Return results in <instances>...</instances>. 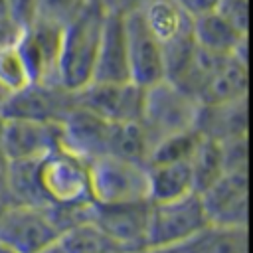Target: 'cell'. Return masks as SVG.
<instances>
[{
  "label": "cell",
  "instance_id": "cell-3",
  "mask_svg": "<svg viewBox=\"0 0 253 253\" xmlns=\"http://www.w3.org/2000/svg\"><path fill=\"white\" fill-rule=\"evenodd\" d=\"M200 101L180 85L160 79L144 87L140 123L150 142L186 128H194Z\"/></svg>",
  "mask_w": 253,
  "mask_h": 253
},
{
  "label": "cell",
  "instance_id": "cell-19",
  "mask_svg": "<svg viewBox=\"0 0 253 253\" xmlns=\"http://www.w3.org/2000/svg\"><path fill=\"white\" fill-rule=\"evenodd\" d=\"M239 97H247V61L227 55L204 83L198 101L221 103Z\"/></svg>",
  "mask_w": 253,
  "mask_h": 253
},
{
  "label": "cell",
  "instance_id": "cell-1",
  "mask_svg": "<svg viewBox=\"0 0 253 253\" xmlns=\"http://www.w3.org/2000/svg\"><path fill=\"white\" fill-rule=\"evenodd\" d=\"M103 18V6L93 0L77 18L63 26L57 61V83L69 91H79L93 81Z\"/></svg>",
  "mask_w": 253,
  "mask_h": 253
},
{
  "label": "cell",
  "instance_id": "cell-23",
  "mask_svg": "<svg viewBox=\"0 0 253 253\" xmlns=\"http://www.w3.org/2000/svg\"><path fill=\"white\" fill-rule=\"evenodd\" d=\"M8 200L10 204H28V206H42V208L47 206L38 182V158L10 160Z\"/></svg>",
  "mask_w": 253,
  "mask_h": 253
},
{
  "label": "cell",
  "instance_id": "cell-10",
  "mask_svg": "<svg viewBox=\"0 0 253 253\" xmlns=\"http://www.w3.org/2000/svg\"><path fill=\"white\" fill-rule=\"evenodd\" d=\"M126 57L130 81L148 87L164 79V45L144 24L140 12L125 14Z\"/></svg>",
  "mask_w": 253,
  "mask_h": 253
},
{
  "label": "cell",
  "instance_id": "cell-28",
  "mask_svg": "<svg viewBox=\"0 0 253 253\" xmlns=\"http://www.w3.org/2000/svg\"><path fill=\"white\" fill-rule=\"evenodd\" d=\"M91 2L93 0H40L38 2V18L63 28L73 18H77Z\"/></svg>",
  "mask_w": 253,
  "mask_h": 253
},
{
  "label": "cell",
  "instance_id": "cell-16",
  "mask_svg": "<svg viewBox=\"0 0 253 253\" xmlns=\"http://www.w3.org/2000/svg\"><path fill=\"white\" fill-rule=\"evenodd\" d=\"M192 38L206 51L235 55L247 61V32L239 30L217 10L192 18Z\"/></svg>",
  "mask_w": 253,
  "mask_h": 253
},
{
  "label": "cell",
  "instance_id": "cell-27",
  "mask_svg": "<svg viewBox=\"0 0 253 253\" xmlns=\"http://www.w3.org/2000/svg\"><path fill=\"white\" fill-rule=\"evenodd\" d=\"M28 83H32V77L16 42L0 47V85L10 95L24 89Z\"/></svg>",
  "mask_w": 253,
  "mask_h": 253
},
{
  "label": "cell",
  "instance_id": "cell-11",
  "mask_svg": "<svg viewBox=\"0 0 253 253\" xmlns=\"http://www.w3.org/2000/svg\"><path fill=\"white\" fill-rule=\"evenodd\" d=\"M142 99H144V87L132 81H121V83L91 81L79 91H75L77 105H83L113 123L140 121Z\"/></svg>",
  "mask_w": 253,
  "mask_h": 253
},
{
  "label": "cell",
  "instance_id": "cell-20",
  "mask_svg": "<svg viewBox=\"0 0 253 253\" xmlns=\"http://www.w3.org/2000/svg\"><path fill=\"white\" fill-rule=\"evenodd\" d=\"M138 12L162 43H168L192 30V18L184 12L178 0H144Z\"/></svg>",
  "mask_w": 253,
  "mask_h": 253
},
{
  "label": "cell",
  "instance_id": "cell-25",
  "mask_svg": "<svg viewBox=\"0 0 253 253\" xmlns=\"http://www.w3.org/2000/svg\"><path fill=\"white\" fill-rule=\"evenodd\" d=\"M150 138L142 126L140 121H125V123H113L111 130V142H109V154L125 156L136 162L148 160L150 152Z\"/></svg>",
  "mask_w": 253,
  "mask_h": 253
},
{
  "label": "cell",
  "instance_id": "cell-4",
  "mask_svg": "<svg viewBox=\"0 0 253 253\" xmlns=\"http://www.w3.org/2000/svg\"><path fill=\"white\" fill-rule=\"evenodd\" d=\"M89 188L95 204L148 200L146 164L117 154L97 156L89 162Z\"/></svg>",
  "mask_w": 253,
  "mask_h": 253
},
{
  "label": "cell",
  "instance_id": "cell-35",
  "mask_svg": "<svg viewBox=\"0 0 253 253\" xmlns=\"http://www.w3.org/2000/svg\"><path fill=\"white\" fill-rule=\"evenodd\" d=\"M0 16H10V12H8V2H6V0H0Z\"/></svg>",
  "mask_w": 253,
  "mask_h": 253
},
{
  "label": "cell",
  "instance_id": "cell-31",
  "mask_svg": "<svg viewBox=\"0 0 253 253\" xmlns=\"http://www.w3.org/2000/svg\"><path fill=\"white\" fill-rule=\"evenodd\" d=\"M221 0H178V4L184 8V12L190 18L204 16L208 12H215Z\"/></svg>",
  "mask_w": 253,
  "mask_h": 253
},
{
  "label": "cell",
  "instance_id": "cell-17",
  "mask_svg": "<svg viewBox=\"0 0 253 253\" xmlns=\"http://www.w3.org/2000/svg\"><path fill=\"white\" fill-rule=\"evenodd\" d=\"M194 128L202 136L215 140L247 134V97L221 103H200Z\"/></svg>",
  "mask_w": 253,
  "mask_h": 253
},
{
  "label": "cell",
  "instance_id": "cell-2",
  "mask_svg": "<svg viewBox=\"0 0 253 253\" xmlns=\"http://www.w3.org/2000/svg\"><path fill=\"white\" fill-rule=\"evenodd\" d=\"M208 223L198 192L170 202H150L144 251H174Z\"/></svg>",
  "mask_w": 253,
  "mask_h": 253
},
{
  "label": "cell",
  "instance_id": "cell-13",
  "mask_svg": "<svg viewBox=\"0 0 253 253\" xmlns=\"http://www.w3.org/2000/svg\"><path fill=\"white\" fill-rule=\"evenodd\" d=\"M200 198L208 221L247 227V172H223Z\"/></svg>",
  "mask_w": 253,
  "mask_h": 253
},
{
  "label": "cell",
  "instance_id": "cell-34",
  "mask_svg": "<svg viewBox=\"0 0 253 253\" xmlns=\"http://www.w3.org/2000/svg\"><path fill=\"white\" fill-rule=\"evenodd\" d=\"M8 174H10V158L0 148V198L10 204V200H8Z\"/></svg>",
  "mask_w": 253,
  "mask_h": 253
},
{
  "label": "cell",
  "instance_id": "cell-7",
  "mask_svg": "<svg viewBox=\"0 0 253 253\" xmlns=\"http://www.w3.org/2000/svg\"><path fill=\"white\" fill-rule=\"evenodd\" d=\"M71 107H75V91H69L59 83L32 81L24 89L8 95L2 113L8 119L61 121Z\"/></svg>",
  "mask_w": 253,
  "mask_h": 253
},
{
  "label": "cell",
  "instance_id": "cell-39",
  "mask_svg": "<svg viewBox=\"0 0 253 253\" xmlns=\"http://www.w3.org/2000/svg\"><path fill=\"white\" fill-rule=\"evenodd\" d=\"M95 2H99V0H95Z\"/></svg>",
  "mask_w": 253,
  "mask_h": 253
},
{
  "label": "cell",
  "instance_id": "cell-8",
  "mask_svg": "<svg viewBox=\"0 0 253 253\" xmlns=\"http://www.w3.org/2000/svg\"><path fill=\"white\" fill-rule=\"evenodd\" d=\"M59 146L91 162L97 156L109 154L113 121L97 115L95 111L77 105L71 107L59 121Z\"/></svg>",
  "mask_w": 253,
  "mask_h": 253
},
{
  "label": "cell",
  "instance_id": "cell-36",
  "mask_svg": "<svg viewBox=\"0 0 253 253\" xmlns=\"http://www.w3.org/2000/svg\"><path fill=\"white\" fill-rule=\"evenodd\" d=\"M6 99H8V91L0 85V109H2V105H4V101H6Z\"/></svg>",
  "mask_w": 253,
  "mask_h": 253
},
{
  "label": "cell",
  "instance_id": "cell-38",
  "mask_svg": "<svg viewBox=\"0 0 253 253\" xmlns=\"http://www.w3.org/2000/svg\"><path fill=\"white\" fill-rule=\"evenodd\" d=\"M6 206H8V202L0 198V215H2V211H4V208H6Z\"/></svg>",
  "mask_w": 253,
  "mask_h": 253
},
{
  "label": "cell",
  "instance_id": "cell-14",
  "mask_svg": "<svg viewBox=\"0 0 253 253\" xmlns=\"http://www.w3.org/2000/svg\"><path fill=\"white\" fill-rule=\"evenodd\" d=\"M59 121L8 119L0 138V148L10 160L42 158L59 146Z\"/></svg>",
  "mask_w": 253,
  "mask_h": 253
},
{
  "label": "cell",
  "instance_id": "cell-32",
  "mask_svg": "<svg viewBox=\"0 0 253 253\" xmlns=\"http://www.w3.org/2000/svg\"><path fill=\"white\" fill-rule=\"evenodd\" d=\"M99 4L103 6L105 12H115V14L125 16V14L140 10L144 0H99Z\"/></svg>",
  "mask_w": 253,
  "mask_h": 253
},
{
  "label": "cell",
  "instance_id": "cell-15",
  "mask_svg": "<svg viewBox=\"0 0 253 253\" xmlns=\"http://www.w3.org/2000/svg\"><path fill=\"white\" fill-rule=\"evenodd\" d=\"M93 81H105V83L130 81L128 57H126L125 18L121 14L105 12Z\"/></svg>",
  "mask_w": 253,
  "mask_h": 253
},
{
  "label": "cell",
  "instance_id": "cell-29",
  "mask_svg": "<svg viewBox=\"0 0 253 253\" xmlns=\"http://www.w3.org/2000/svg\"><path fill=\"white\" fill-rule=\"evenodd\" d=\"M10 18L20 26H28L38 18V2L40 0H6Z\"/></svg>",
  "mask_w": 253,
  "mask_h": 253
},
{
  "label": "cell",
  "instance_id": "cell-33",
  "mask_svg": "<svg viewBox=\"0 0 253 253\" xmlns=\"http://www.w3.org/2000/svg\"><path fill=\"white\" fill-rule=\"evenodd\" d=\"M20 34V26L10 16H0V47L16 42Z\"/></svg>",
  "mask_w": 253,
  "mask_h": 253
},
{
  "label": "cell",
  "instance_id": "cell-5",
  "mask_svg": "<svg viewBox=\"0 0 253 253\" xmlns=\"http://www.w3.org/2000/svg\"><path fill=\"white\" fill-rule=\"evenodd\" d=\"M38 182L47 206L91 200L89 162L61 146L38 158Z\"/></svg>",
  "mask_w": 253,
  "mask_h": 253
},
{
  "label": "cell",
  "instance_id": "cell-18",
  "mask_svg": "<svg viewBox=\"0 0 253 253\" xmlns=\"http://www.w3.org/2000/svg\"><path fill=\"white\" fill-rule=\"evenodd\" d=\"M148 174V202H170L194 190V176L190 160L154 162L146 164Z\"/></svg>",
  "mask_w": 253,
  "mask_h": 253
},
{
  "label": "cell",
  "instance_id": "cell-22",
  "mask_svg": "<svg viewBox=\"0 0 253 253\" xmlns=\"http://www.w3.org/2000/svg\"><path fill=\"white\" fill-rule=\"evenodd\" d=\"M49 251H65V253H81V251H119L117 243L93 221H81L57 233Z\"/></svg>",
  "mask_w": 253,
  "mask_h": 253
},
{
  "label": "cell",
  "instance_id": "cell-24",
  "mask_svg": "<svg viewBox=\"0 0 253 253\" xmlns=\"http://www.w3.org/2000/svg\"><path fill=\"white\" fill-rule=\"evenodd\" d=\"M190 168L194 176V190L200 194L225 172L221 142L210 136H202L190 156Z\"/></svg>",
  "mask_w": 253,
  "mask_h": 253
},
{
  "label": "cell",
  "instance_id": "cell-6",
  "mask_svg": "<svg viewBox=\"0 0 253 253\" xmlns=\"http://www.w3.org/2000/svg\"><path fill=\"white\" fill-rule=\"evenodd\" d=\"M55 237L57 229L42 206L8 204L0 215V251H49Z\"/></svg>",
  "mask_w": 253,
  "mask_h": 253
},
{
  "label": "cell",
  "instance_id": "cell-21",
  "mask_svg": "<svg viewBox=\"0 0 253 253\" xmlns=\"http://www.w3.org/2000/svg\"><path fill=\"white\" fill-rule=\"evenodd\" d=\"M247 249V227L219 225L208 221L200 231L180 243L174 251L198 253H243Z\"/></svg>",
  "mask_w": 253,
  "mask_h": 253
},
{
  "label": "cell",
  "instance_id": "cell-30",
  "mask_svg": "<svg viewBox=\"0 0 253 253\" xmlns=\"http://www.w3.org/2000/svg\"><path fill=\"white\" fill-rule=\"evenodd\" d=\"M217 12L223 14L239 30L247 32V0H221Z\"/></svg>",
  "mask_w": 253,
  "mask_h": 253
},
{
  "label": "cell",
  "instance_id": "cell-12",
  "mask_svg": "<svg viewBox=\"0 0 253 253\" xmlns=\"http://www.w3.org/2000/svg\"><path fill=\"white\" fill-rule=\"evenodd\" d=\"M148 210V200L123 204H95L93 221L117 243L119 251H144Z\"/></svg>",
  "mask_w": 253,
  "mask_h": 253
},
{
  "label": "cell",
  "instance_id": "cell-37",
  "mask_svg": "<svg viewBox=\"0 0 253 253\" xmlns=\"http://www.w3.org/2000/svg\"><path fill=\"white\" fill-rule=\"evenodd\" d=\"M4 126H6V115H4V113H2V109H0V138H2Z\"/></svg>",
  "mask_w": 253,
  "mask_h": 253
},
{
  "label": "cell",
  "instance_id": "cell-9",
  "mask_svg": "<svg viewBox=\"0 0 253 253\" xmlns=\"http://www.w3.org/2000/svg\"><path fill=\"white\" fill-rule=\"evenodd\" d=\"M63 28L47 20L36 18L20 28L16 45L28 65L32 81L57 83V61Z\"/></svg>",
  "mask_w": 253,
  "mask_h": 253
},
{
  "label": "cell",
  "instance_id": "cell-26",
  "mask_svg": "<svg viewBox=\"0 0 253 253\" xmlns=\"http://www.w3.org/2000/svg\"><path fill=\"white\" fill-rule=\"evenodd\" d=\"M202 134L196 128L178 130L172 134H166L152 142L146 164L154 162H176V160H190L194 148L198 146Z\"/></svg>",
  "mask_w": 253,
  "mask_h": 253
}]
</instances>
